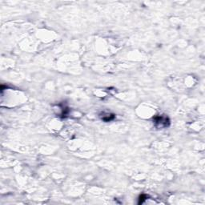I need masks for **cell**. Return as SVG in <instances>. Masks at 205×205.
<instances>
[{
	"label": "cell",
	"instance_id": "6da1fadb",
	"mask_svg": "<svg viewBox=\"0 0 205 205\" xmlns=\"http://www.w3.org/2000/svg\"><path fill=\"white\" fill-rule=\"evenodd\" d=\"M155 123H160V127H163V126H168L167 123H169V120H168V118L163 116H158L155 118Z\"/></svg>",
	"mask_w": 205,
	"mask_h": 205
}]
</instances>
